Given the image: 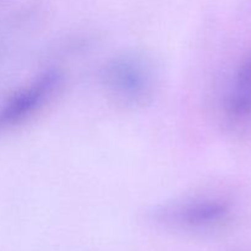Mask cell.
<instances>
[{"mask_svg":"<svg viewBox=\"0 0 251 251\" xmlns=\"http://www.w3.org/2000/svg\"><path fill=\"white\" fill-rule=\"evenodd\" d=\"M230 216L227 201L212 196H185L156 206L150 220L169 232L205 234L218 229Z\"/></svg>","mask_w":251,"mask_h":251,"instance_id":"obj_1","label":"cell"},{"mask_svg":"<svg viewBox=\"0 0 251 251\" xmlns=\"http://www.w3.org/2000/svg\"><path fill=\"white\" fill-rule=\"evenodd\" d=\"M105 93L117 103L142 107L154 95V73L151 64L135 53H122L108 59L100 71Z\"/></svg>","mask_w":251,"mask_h":251,"instance_id":"obj_2","label":"cell"},{"mask_svg":"<svg viewBox=\"0 0 251 251\" xmlns=\"http://www.w3.org/2000/svg\"><path fill=\"white\" fill-rule=\"evenodd\" d=\"M63 71L50 68L37 74L0 102V131L24 124L38 114L60 90Z\"/></svg>","mask_w":251,"mask_h":251,"instance_id":"obj_3","label":"cell"},{"mask_svg":"<svg viewBox=\"0 0 251 251\" xmlns=\"http://www.w3.org/2000/svg\"><path fill=\"white\" fill-rule=\"evenodd\" d=\"M225 113L233 120H242L251 115V54L240 61L232 88L225 100Z\"/></svg>","mask_w":251,"mask_h":251,"instance_id":"obj_4","label":"cell"}]
</instances>
